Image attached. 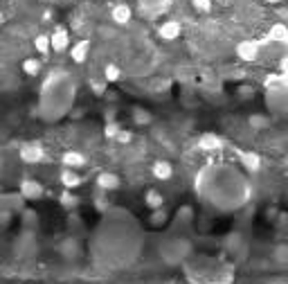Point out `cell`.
<instances>
[{
	"label": "cell",
	"mask_w": 288,
	"mask_h": 284,
	"mask_svg": "<svg viewBox=\"0 0 288 284\" xmlns=\"http://www.w3.org/2000/svg\"><path fill=\"white\" fill-rule=\"evenodd\" d=\"M196 194L221 212H234L250 201V181L232 165H205L196 176Z\"/></svg>",
	"instance_id": "cell-1"
},
{
	"label": "cell",
	"mask_w": 288,
	"mask_h": 284,
	"mask_svg": "<svg viewBox=\"0 0 288 284\" xmlns=\"http://www.w3.org/2000/svg\"><path fill=\"white\" fill-rule=\"evenodd\" d=\"M74 95H77V84H74L72 74L65 70H52L41 86L36 113L45 122H57L70 113Z\"/></svg>",
	"instance_id": "cell-2"
},
{
	"label": "cell",
	"mask_w": 288,
	"mask_h": 284,
	"mask_svg": "<svg viewBox=\"0 0 288 284\" xmlns=\"http://www.w3.org/2000/svg\"><path fill=\"white\" fill-rule=\"evenodd\" d=\"M187 277L194 284H230L234 277V268L216 257H194L187 260Z\"/></svg>",
	"instance_id": "cell-3"
},
{
	"label": "cell",
	"mask_w": 288,
	"mask_h": 284,
	"mask_svg": "<svg viewBox=\"0 0 288 284\" xmlns=\"http://www.w3.org/2000/svg\"><path fill=\"white\" fill-rule=\"evenodd\" d=\"M189 253H191V246L185 239H169V241H164L162 246H160V255H162V260L167 264L185 262L187 257H189Z\"/></svg>",
	"instance_id": "cell-4"
},
{
	"label": "cell",
	"mask_w": 288,
	"mask_h": 284,
	"mask_svg": "<svg viewBox=\"0 0 288 284\" xmlns=\"http://www.w3.org/2000/svg\"><path fill=\"white\" fill-rule=\"evenodd\" d=\"M266 106L272 115L288 117V84L266 91Z\"/></svg>",
	"instance_id": "cell-5"
},
{
	"label": "cell",
	"mask_w": 288,
	"mask_h": 284,
	"mask_svg": "<svg viewBox=\"0 0 288 284\" xmlns=\"http://www.w3.org/2000/svg\"><path fill=\"white\" fill-rule=\"evenodd\" d=\"M171 0H138V9L149 18H158L169 9Z\"/></svg>",
	"instance_id": "cell-6"
},
{
	"label": "cell",
	"mask_w": 288,
	"mask_h": 284,
	"mask_svg": "<svg viewBox=\"0 0 288 284\" xmlns=\"http://www.w3.org/2000/svg\"><path fill=\"white\" fill-rule=\"evenodd\" d=\"M43 156H45V151H43L41 144L32 142V144H23L21 147V160H25V163H41Z\"/></svg>",
	"instance_id": "cell-7"
},
{
	"label": "cell",
	"mask_w": 288,
	"mask_h": 284,
	"mask_svg": "<svg viewBox=\"0 0 288 284\" xmlns=\"http://www.w3.org/2000/svg\"><path fill=\"white\" fill-rule=\"evenodd\" d=\"M21 196L27 201H36L43 196V185L38 181H23L21 183Z\"/></svg>",
	"instance_id": "cell-8"
},
{
	"label": "cell",
	"mask_w": 288,
	"mask_h": 284,
	"mask_svg": "<svg viewBox=\"0 0 288 284\" xmlns=\"http://www.w3.org/2000/svg\"><path fill=\"white\" fill-rule=\"evenodd\" d=\"M236 54H239L243 61H255V59L259 57V43H255V41H241L239 46H236Z\"/></svg>",
	"instance_id": "cell-9"
},
{
	"label": "cell",
	"mask_w": 288,
	"mask_h": 284,
	"mask_svg": "<svg viewBox=\"0 0 288 284\" xmlns=\"http://www.w3.org/2000/svg\"><path fill=\"white\" fill-rule=\"evenodd\" d=\"M97 187L102 189V192H113V189L119 187V176L113 172H102L97 176Z\"/></svg>",
	"instance_id": "cell-10"
},
{
	"label": "cell",
	"mask_w": 288,
	"mask_h": 284,
	"mask_svg": "<svg viewBox=\"0 0 288 284\" xmlns=\"http://www.w3.org/2000/svg\"><path fill=\"white\" fill-rule=\"evenodd\" d=\"M239 160H241V165L245 167V172H259L261 169V158H259V153H255V151L239 153Z\"/></svg>",
	"instance_id": "cell-11"
},
{
	"label": "cell",
	"mask_w": 288,
	"mask_h": 284,
	"mask_svg": "<svg viewBox=\"0 0 288 284\" xmlns=\"http://www.w3.org/2000/svg\"><path fill=\"white\" fill-rule=\"evenodd\" d=\"M70 46V36H68V32H65L63 27H59L57 32L50 36V48L52 50H57V52H63L65 48Z\"/></svg>",
	"instance_id": "cell-12"
},
{
	"label": "cell",
	"mask_w": 288,
	"mask_h": 284,
	"mask_svg": "<svg viewBox=\"0 0 288 284\" xmlns=\"http://www.w3.org/2000/svg\"><path fill=\"white\" fill-rule=\"evenodd\" d=\"M153 176L155 178H160V181H169L171 176H174V167H171V163H167V160H158V163H153Z\"/></svg>",
	"instance_id": "cell-13"
},
{
	"label": "cell",
	"mask_w": 288,
	"mask_h": 284,
	"mask_svg": "<svg viewBox=\"0 0 288 284\" xmlns=\"http://www.w3.org/2000/svg\"><path fill=\"white\" fill-rule=\"evenodd\" d=\"M110 16H113V21L119 23V25L129 23V21H131V7H129L126 3H117V5L113 7V12H110Z\"/></svg>",
	"instance_id": "cell-14"
},
{
	"label": "cell",
	"mask_w": 288,
	"mask_h": 284,
	"mask_svg": "<svg viewBox=\"0 0 288 284\" xmlns=\"http://www.w3.org/2000/svg\"><path fill=\"white\" fill-rule=\"evenodd\" d=\"M198 147L205 149V151H216V149L223 147V140L219 136H214V133H207V136H200Z\"/></svg>",
	"instance_id": "cell-15"
},
{
	"label": "cell",
	"mask_w": 288,
	"mask_h": 284,
	"mask_svg": "<svg viewBox=\"0 0 288 284\" xmlns=\"http://www.w3.org/2000/svg\"><path fill=\"white\" fill-rule=\"evenodd\" d=\"M61 183H63L65 189H74L77 185H81V176H79L74 169H68V167H65L63 172H61Z\"/></svg>",
	"instance_id": "cell-16"
},
{
	"label": "cell",
	"mask_w": 288,
	"mask_h": 284,
	"mask_svg": "<svg viewBox=\"0 0 288 284\" xmlns=\"http://www.w3.org/2000/svg\"><path fill=\"white\" fill-rule=\"evenodd\" d=\"M63 165L68 169H74V167H81L86 165V156L81 151H65L63 153Z\"/></svg>",
	"instance_id": "cell-17"
},
{
	"label": "cell",
	"mask_w": 288,
	"mask_h": 284,
	"mask_svg": "<svg viewBox=\"0 0 288 284\" xmlns=\"http://www.w3.org/2000/svg\"><path fill=\"white\" fill-rule=\"evenodd\" d=\"M88 50H90L88 41H79L77 46H72V50H70V57H72L74 63H84L86 57H88Z\"/></svg>",
	"instance_id": "cell-18"
},
{
	"label": "cell",
	"mask_w": 288,
	"mask_h": 284,
	"mask_svg": "<svg viewBox=\"0 0 288 284\" xmlns=\"http://www.w3.org/2000/svg\"><path fill=\"white\" fill-rule=\"evenodd\" d=\"M178 34H180V23H176V21H169V23H164L162 27H160V36L167 38V41L176 38Z\"/></svg>",
	"instance_id": "cell-19"
},
{
	"label": "cell",
	"mask_w": 288,
	"mask_h": 284,
	"mask_svg": "<svg viewBox=\"0 0 288 284\" xmlns=\"http://www.w3.org/2000/svg\"><path fill=\"white\" fill-rule=\"evenodd\" d=\"M144 201H146V206H149L151 210H160L162 203H164V198H162V194H158L155 189H149V192L144 194Z\"/></svg>",
	"instance_id": "cell-20"
},
{
	"label": "cell",
	"mask_w": 288,
	"mask_h": 284,
	"mask_svg": "<svg viewBox=\"0 0 288 284\" xmlns=\"http://www.w3.org/2000/svg\"><path fill=\"white\" fill-rule=\"evenodd\" d=\"M59 251H61L63 257H70V260H72L79 253V244L74 241V239H65V241H61V248H59Z\"/></svg>",
	"instance_id": "cell-21"
},
{
	"label": "cell",
	"mask_w": 288,
	"mask_h": 284,
	"mask_svg": "<svg viewBox=\"0 0 288 284\" xmlns=\"http://www.w3.org/2000/svg\"><path fill=\"white\" fill-rule=\"evenodd\" d=\"M104 77H106V84L117 82V79L122 77V72H119L117 63H106V68H104Z\"/></svg>",
	"instance_id": "cell-22"
},
{
	"label": "cell",
	"mask_w": 288,
	"mask_h": 284,
	"mask_svg": "<svg viewBox=\"0 0 288 284\" xmlns=\"http://www.w3.org/2000/svg\"><path fill=\"white\" fill-rule=\"evenodd\" d=\"M23 70H25V74H38L41 72V63L36 61V59H25L23 61Z\"/></svg>",
	"instance_id": "cell-23"
},
{
	"label": "cell",
	"mask_w": 288,
	"mask_h": 284,
	"mask_svg": "<svg viewBox=\"0 0 288 284\" xmlns=\"http://www.w3.org/2000/svg\"><path fill=\"white\" fill-rule=\"evenodd\" d=\"M133 119H135L138 124H149V122H151V113L138 106V108H133Z\"/></svg>",
	"instance_id": "cell-24"
},
{
	"label": "cell",
	"mask_w": 288,
	"mask_h": 284,
	"mask_svg": "<svg viewBox=\"0 0 288 284\" xmlns=\"http://www.w3.org/2000/svg\"><path fill=\"white\" fill-rule=\"evenodd\" d=\"M61 203H63V208H77V203H79V198L74 196L70 189H65V192L61 194Z\"/></svg>",
	"instance_id": "cell-25"
},
{
	"label": "cell",
	"mask_w": 288,
	"mask_h": 284,
	"mask_svg": "<svg viewBox=\"0 0 288 284\" xmlns=\"http://www.w3.org/2000/svg\"><path fill=\"white\" fill-rule=\"evenodd\" d=\"M286 36H288V32H286L284 25H272V29H270V38H275V41H284Z\"/></svg>",
	"instance_id": "cell-26"
},
{
	"label": "cell",
	"mask_w": 288,
	"mask_h": 284,
	"mask_svg": "<svg viewBox=\"0 0 288 284\" xmlns=\"http://www.w3.org/2000/svg\"><path fill=\"white\" fill-rule=\"evenodd\" d=\"M275 260H277V264H288V246L279 244V246L275 248Z\"/></svg>",
	"instance_id": "cell-27"
},
{
	"label": "cell",
	"mask_w": 288,
	"mask_h": 284,
	"mask_svg": "<svg viewBox=\"0 0 288 284\" xmlns=\"http://www.w3.org/2000/svg\"><path fill=\"white\" fill-rule=\"evenodd\" d=\"M34 46H36V50H38L41 54H48V50H50V36H45V34H41V36H36Z\"/></svg>",
	"instance_id": "cell-28"
},
{
	"label": "cell",
	"mask_w": 288,
	"mask_h": 284,
	"mask_svg": "<svg viewBox=\"0 0 288 284\" xmlns=\"http://www.w3.org/2000/svg\"><path fill=\"white\" fill-rule=\"evenodd\" d=\"M167 221V212L160 208V210H153V214H151V223L153 226H162V223Z\"/></svg>",
	"instance_id": "cell-29"
},
{
	"label": "cell",
	"mask_w": 288,
	"mask_h": 284,
	"mask_svg": "<svg viewBox=\"0 0 288 284\" xmlns=\"http://www.w3.org/2000/svg\"><path fill=\"white\" fill-rule=\"evenodd\" d=\"M250 127H255V129H266V127H268V117L252 115V117H250Z\"/></svg>",
	"instance_id": "cell-30"
},
{
	"label": "cell",
	"mask_w": 288,
	"mask_h": 284,
	"mask_svg": "<svg viewBox=\"0 0 288 284\" xmlns=\"http://www.w3.org/2000/svg\"><path fill=\"white\" fill-rule=\"evenodd\" d=\"M191 5H194L198 12H210L212 9V0H191Z\"/></svg>",
	"instance_id": "cell-31"
},
{
	"label": "cell",
	"mask_w": 288,
	"mask_h": 284,
	"mask_svg": "<svg viewBox=\"0 0 288 284\" xmlns=\"http://www.w3.org/2000/svg\"><path fill=\"white\" fill-rule=\"evenodd\" d=\"M106 138H117V133H119V127L115 122H110V124H106Z\"/></svg>",
	"instance_id": "cell-32"
},
{
	"label": "cell",
	"mask_w": 288,
	"mask_h": 284,
	"mask_svg": "<svg viewBox=\"0 0 288 284\" xmlns=\"http://www.w3.org/2000/svg\"><path fill=\"white\" fill-rule=\"evenodd\" d=\"M279 72H281V77H288V57H281V61H279Z\"/></svg>",
	"instance_id": "cell-33"
},
{
	"label": "cell",
	"mask_w": 288,
	"mask_h": 284,
	"mask_svg": "<svg viewBox=\"0 0 288 284\" xmlns=\"http://www.w3.org/2000/svg\"><path fill=\"white\" fill-rule=\"evenodd\" d=\"M90 86H93V93H97V95H102V93L106 91V82H104V84H99V82H93V84H90Z\"/></svg>",
	"instance_id": "cell-34"
},
{
	"label": "cell",
	"mask_w": 288,
	"mask_h": 284,
	"mask_svg": "<svg viewBox=\"0 0 288 284\" xmlns=\"http://www.w3.org/2000/svg\"><path fill=\"white\" fill-rule=\"evenodd\" d=\"M117 140H119V142H129V140H131V133H129V131H119V133H117Z\"/></svg>",
	"instance_id": "cell-35"
},
{
	"label": "cell",
	"mask_w": 288,
	"mask_h": 284,
	"mask_svg": "<svg viewBox=\"0 0 288 284\" xmlns=\"http://www.w3.org/2000/svg\"><path fill=\"white\" fill-rule=\"evenodd\" d=\"M266 3H279V0H266Z\"/></svg>",
	"instance_id": "cell-36"
},
{
	"label": "cell",
	"mask_w": 288,
	"mask_h": 284,
	"mask_svg": "<svg viewBox=\"0 0 288 284\" xmlns=\"http://www.w3.org/2000/svg\"><path fill=\"white\" fill-rule=\"evenodd\" d=\"M0 18H3V12H0Z\"/></svg>",
	"instance_id": "cell-37"
}]
</instances>
